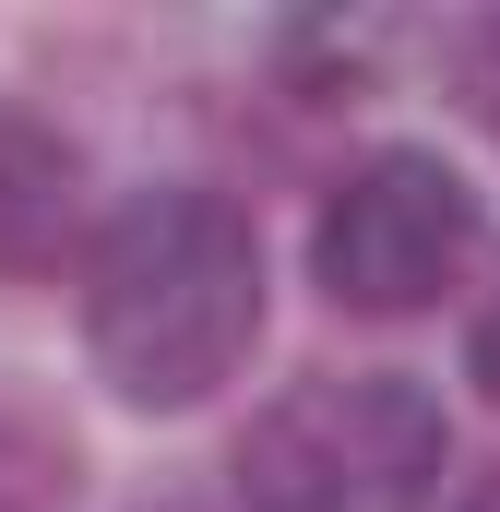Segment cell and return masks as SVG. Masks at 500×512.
<instances>
[{"label": "cell", "instance_id": "cell-1", "mask_svg": "<svg viewBox=\"0 0 500 512\" xmlns=\"http://www.w3.org/2000/svg\"><path fill=\"white\" fill-rule=\"evenodd\" d=\"M262 334V239L215 191H143L96 239L84 346L120 405H203Z\"/></svg>", "mask_w": 500, "mask_h": 512}, {"label": "cell", "instance_id": "cell-2", "mask_svg": "<svg viewBox=\"0 0 500 512\" xmlns=\"http://www.w3.org/2000/svg\"><path fill=\"white\" fill-rule=\"evenodd\" d=\"M441 405L393 370H346V382H298L250 417L239 441V501L250 512H429L441 489Z\"/></svg>", "mask_w": 500, "mask_h": 512}, {"label": "cell", "instance_id": "cell-3", "mask_svg": "<svg viewBox=\"0 0 500 512\" xmlns=\"http://www.w3.org/2000/svg\"><path fill=\"white\" fill-rule=\"evenodd\" d=\"M477 251V191L441 155H370L358 179H334L322 227H310V274L334 286V310L405 322L429 310Z\"/></svg>", "mask_w": 500, "mask_h": 512}, {"label": "cell", "instance_id": "cell-4", "mask_svg": "<svg viewBox=\"0 0 500 512\" xmlns=\"http://www.w3.org/2000/svg\"><path fill=\"white\" fill-rule=\"evenodd\" d=\"M72 239V155L36 131H0V274H48Z\"/></svg>", "mask_w": 500, "mask_h": 512}, {"label": "cell", "instance_id": "cell-5", "mask_svg": "<svg viewBox=\"0 0 500 512\" xmlns=\"http://www.w3.org/2000/svg\"><path fill=\"white\" fill-rule=\"evenodd\" d=\"M465 370L500 393V286H489V310H477V334H465Z\"/></svg>", "mask_w": 500, "mask_h": 512}, {"label": "cell", "instance_id": "cell-6", "mask_svg": "<svg viewBox=\"0 0 500 512\" xmlns=\"http://www.w3.org/2000/svg\"><path fill=\"white\" fill-rule=\"evenodd\" d=\"M477 108H489V120H500V36H489V48H477Z\"/></svg>", "mask_w": 500, "mask_h": 512}, {"label": "cell", "instance_id": "cell-7", "mask_svg": "<svg viewBox=\"0 0 500 512\" xmlns=\"http://www.w3.org/2000/svg\"><path fill=\"white\" fill-rule=\"evenodd\" d=\"M465 512H500V477H477V489H465Z\"/></svg>", "mask_w": 500, "mask_h": 512}]
</instances>
